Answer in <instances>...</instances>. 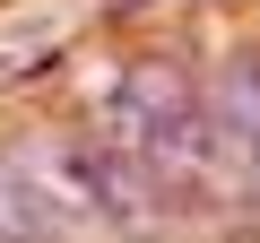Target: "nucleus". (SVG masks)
Masks as SVG:
<instances>
[{
    "label": "nucleus",
    "instance_id": "1",
    "mask_svg": "<svg viewBox=\"0 0 260 243\" xmlns=\"http://www.w3.org/2000/svg\"><path fill=\"white\" fill-rule=\"evenodd\" d=\"M113 157H130L156 191H191L208 183V104L174 61H130L104 96H95V131Z\"/></svg>",
    "mask_w": 260,
    "mask_h": 243
},
{
    "label": "nucleus",
    "instance_id": "2",
    "mask_svg": "<svg viewBox=\"0 0 260 243\" xmlns=\"http://www.w3.org/2000/svg\"><path fill=\"white\" fill-rule=\"evenodd\" d=\"M70 217L44 200V183L26 174V157H9L0 165V243H52Z\"/></svg>",
    "mask_w": 260,
    "mask_h": 243
}]
</instances>
